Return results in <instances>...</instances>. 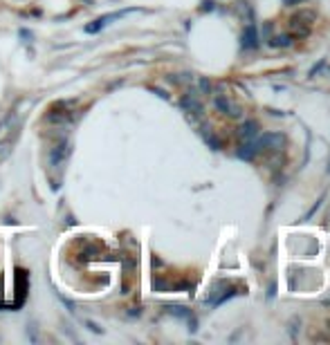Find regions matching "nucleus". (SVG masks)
<instances>
[{"label": "nucleus", "instance_id": "11", "mask_svg": "<svg viewBox=\"0 0 330 345\" xmlns=\"http://www.w3.org/2000/svg\"><path fill=\"white\" fill-rule=\"evenodd\" d=\"M272 45H274V47H290V45H292V36H290V34L274 36V40H272Z\"/></svg>", "mask_w": 330, "mask_h": 345}, {"label": "nucleus", "instance_id": "15", "mask_svg": "<svg viewBox=\"0 0 330 345\" xmlns=\"http://www.w3.org/2000/svg\"><path fill=\"white\" fill-rule=\"evenodd\" d=\"M153 92H158V97H162V99H168V94L164 92V90H160V88H151Z\"/></svg>", "mask_w": 330, "mask_h": 345}, {"label": "nucleus", "instance_id": "1", "mask_svg": "<svg viewBox=\"0 0 330 345\" xmlns=\"http://www.w3.org/2000/svg\"><path fill=\"white\" fill-rule=\"evenodd\" d=\"M70 155H72V141H70L68 137H63L61 141H56L54 146H52L50 155H47V164H50V168L61 170L65 164H68Z\"/></svg>", "mask_w": 330, "mask_h": 345}, {"label": "nucleus", "instance_id": "8", "mask_svg": "<svg viewBox=\"0 0 330 345\" xmlns=\"http://www.w3.org/2000/svg\"><path fill=\"white\" fill-rule=\"evenodd\" d=\"M243 47L245 49H256L258 47V31L254 25H247L243 31Z\"/></svg>", "mask_w": 330, "mask_h": 345}, {"label": "nucleus", "instance_id": "16", "mask_svg": "<svg viewBox=\"0 0 330 345\" xmlns=\"http://www.w3.org/2000/svg\"><path fill=\"white\" fill-rule=\"evenodd\" d=\"M299 2H303V0H285V4H299Z\"/></svg>", "mask_w": 330, "mask_h": 345}, {"label": "nucleus", "instance_id": "7", "mask_svg": "<svg viewBox=\"0 0 330 345\" xmlns=\"http://www.w3.org/2000/svg\"><path fill=\"white\" fill-rule=\"evenodd\" d=\"M180 106L184 108L186 112H193V115H202V103L198 101V97L191 92H186L184 97L180 99Z\"/></svg>", "mask_w": 330, "mask_h": 345}, {"label": "nucleus", "instance_id": "6", "mask_svg": "<svg viewBox=\"0 0 330 345\" xmlns=\"http://www.w3.org/2000/svg\"><path fill=\"white\" fill-rule=\"evenodd\" d=\"M256 134H258V121L256 119H247V121H243V123H240V128H238V137L240 139H245V141H252Z\"/></svg>", "mask_w": 330, "mask_h": 345}, {"label": "nucleus", "instance_id": "13", "mask_svg": "<svg viewBox=\"0 0 330 345\" xmlns=\"http://www.w3.org/2000/svg\"><path fill=\"white\" fill-rule=\"evenodd\" d=\"M166 309L171 314H175V316H180V318H189V309L182 307V305H168Z\"/></svg>", "mask_w": 330, "mask_h": 345}, {"label": "nucleus", "instance_id": "3", "mask_svg": "<svg viewBox=\"0 0 330 345\" xmlns=\"http://www.w3.org/2000/svg\"><path fill=\"white\" fill-rule=\"evenodd\" d=\"M133 11H137V9H122V11H115V13H106V16L97 18V20L92 22V25H88V27H86V34H99V31L104 29L106 25H110L113 20H119V18L128 16V13H133Z\"/></svg>", "mask_w": 330, "mask_h": 345}, {"label": "nucleus", "instance_id": "10", "mask_svg": "<svg viewBox=\"0 0 330 345\" xmlns=\"http://www.w3.org/2000/svg\"><path fill=\"white\" fill-rule=\"evenodd\" d=\"M256 152H258L256 143H252V141H245L243 146H240V150H238V157H240V159H247V161H252L254 157H256Z\"/></svg>", "mask_w": 330, "mask_h": 345}, {"label": "nucleus", "instance_id": "17", "mask_svg": "<svg viewBox=\"0 0 330 345\" xmlns=\"http://www.w3.org/2000/svg\"><path fill=\"white\" fill-rule=\"evenodd\" d=\"M328 325H330V321H328Z\"/></svg>", "mask_w": 330, "mask_h": 345}, {"label": "nucleus", "instance_id": "9", "mask_svg": "<svg viewBox=\"0 0 330 345\" xmlns=\"http://www.w3.org/2000/svg\"><path fill=\"white\" fill-rule=\"evenodd\" d=\"M216 108L222 112V115H229V116H240V110H238V108H236L234 103H231L227 97H222V94H220V97H216Z\"/></svg>", "mask_w": 330, "mask_h": 345}, {"label": "nucleus", "instance_id": "14", "mask_svg": "<svg viewBox=\"0 0 330 345\" xmlns=\"http://www.w3.org/2000/svg\"><path fill=\"white\" fill-rule=\"evenodd\" d=\"M200 90H202V92H209V90H211V83H209L207 79H200Z\"/></svg>", "mask_w": 330, "mask_h": 345}, {"label": "nucleus", "instance_id": "4", "mask_svg": "<svg viewBox=\"0 0 330 345\" xmlns=\"http://www.w3.org/2000/svg\"><path fill=\"white\" fill-rule=\"evenodd\" d=\"M285 143V137L281 132H263L256 141L258 150H281Z\"/></svg>", "mask_w": 330, "mask_h": 345}, {"label": "nucleus", "instance_id": "5", "mask_svg": "<svg viewBox=\"0 0 330 345\" xmlns=\"http://www.w3.org/2000/svg\"><path fill=\"white\" fill-rule=\"evenodd\" d=\"M18 134H20V125L18 123H14L9 130H7V134L2 137V141H0V161H5L7 157L11 155V150H14V143H16V139H18Z\"/></svg>", "mask_w": 330, "mask_h": 345}, {"label": "nucleus", "instance_id": "2", "mask_svg": "<svg viewBox=\"0 0 330 345\" xmlns=\"http://www.w3.org/2000/svg\"><path fill=\"white\" fill-rule=\"evenodd\" d=\"M27 289H29V276L25 269H18L16 271V298L11 305H7L9 309H18L20 305L25 303V298H27Z\"/></svg>", "mask_w": 330, "mask_h": 345}, {"label": "nucleus", "instance_id": "12", "mask_svg": "<svg viewBox=\"0 0 330 345\" xmlns=\"http://www.w3.org/2000/svg\"><path fill=\"white\" fill-rule=\"evenodd\" d=\"M315 18H317V13L315 11H308V9H301V11H299L297 13V16H294L292 18V20H297V22H303V20H315Z\"/></svg>", "mask_w": 330, "mask_h": 345}]
</instances>
